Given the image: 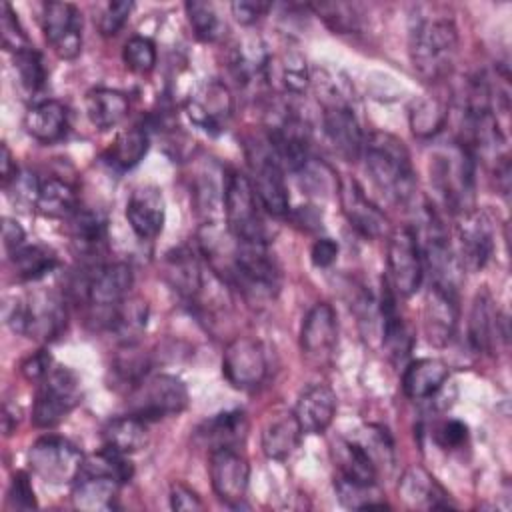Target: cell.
<instances>
[{
	"instance_id": "6da1fadb",
	"label": "cell",
	"mask_w": 512,
	"mask_h": 512,
	"mask_svg": "<svg viewBox=\"0 0 512 512\" xmlns=\"http://www.w3.org/2000/svg\"><path fill=\"white\" fill-rule=\"evenodd\" d=\"M366 170L380 192L392 202L406 204L416 190V176L406 144L390 132H372L364 140Z\"/></svg>"
},
{
	"instance_id": "7a4b0ae2",
	"label": "cell",
	"mask_w": 512,
	"mask_h": 512,
	"mask_svg": "<svg viewBox=\"0 0 512 512\" xmlns=\"http://www.w3.org/2000/svg\"><path fill=\"white\" fill-rule=\"evenodd\" d=\"M458 54V30L450 18H420L410 30V60L426 82L444 80Z\"/></svg>"
},
{
	"instance_id": "3957f363",
	"label": "cell",
	"mask_w": 512,
	"mask_h": 512,
	"mask_svg": "<svg viewBox=\"0 0 512 512\" xmlns=\"http://www.w3.org/2000/svg\"><path fill=\"white\" fill-rule=\"evenodd\" d=\"M430 182L456 216L474 208V154L460 140L438 146L430 158Z\"/></svg>"
},
{
	"instance_id": "277c9868",
	"label": "cell",
	"mask_w": 512,
	"mask_h": 512,
	"mask_svg": "<svg viewBox=\"0 0 512 512\" xmlns=\"http://www.w3.org/2000/svg\"><path fill=\"white\" fill-rule=\"evenodd\" d=\"M4 320L16 332L36 340L58 338L68 322L64 300L52 290H36L4 302Z\"/></svg>"
},
{
	"instance_id": "5b68a950",
	"label": "cell",
	"mask_w": 512,
	"mask_h": 512,
	"mask_svg": "<svg viewBox=\"0 0 512 512\" xmlns=\"http://www.w3.org/2000/svg\"><path fill=\"white\" fill-rule=\"evenodd\" d=\"M226 280L234 284L248 300L264 302L280 290V266L270 254L266 242H248L236 238Z\"/></svg>"
},
{
	"instance_id": "8992f818",
	"label": "cell",
	"mask_w": 512,
	"mask_h": 512,
	"mask_svg": "<svg viewBox=\"0 0 512 512\" xmlns=\"http://www.w3.org/2000/svg\"><path fill=\"white\" fill-rule=\"evenodd\" d=\"M132 282V268L124 262L88 264L74 282V294L108 324L112 312L128 298Z\"/></svg>"
},
{
	"instance_id": "52a82bcc",
	"label": "cell",
	"mask_w": 512,
	"mask_h": 512,
	"mask_svg": "<svg viewBox=\"0 0 512 512\" xmlns=\"http://www.w3.org/2000/svg\"><path fill=\"white\" fill-rule=\"evenodd\" d=\"M264 208L250 184V178L232 172L224 182V216L226 228L248 242H270V228Z\"/></svg>"
},
{
	"instance_id": "ba28073f",
	"label": "cell",
	"mask_w": 512,
	"mask_h": 512,
	"mask_svg": "<svg viewBox=\"0 0 512 512\" xmlns=\"http://www.w3.org/2000/svg\"><path fill=\"white\" fill-rule=\"evenodd\" d=\"M320 94L324 102L322 126L326 140L330 142L334 152L344 160H358L362 156L366 138L350 102L342 96V90L336 86V80L332 78L322 80Z\"/></svg>"
},
{
	"instance_id": "9c48e42d",
	"label": "cell",
	"mask_w": 512,
	"mask_h": 512,
	"mask_svg": "<svg viewBox=\"0 0 512 512\" xmlns=\"http://www.w3.org/2000/svg\"><path fill=\"white\" fill-rule=\"evenodd\" d=\"M128 400L130 414L152 422L180 414L188 406V388L172 374H156L136 384Z\"/></svg>"
},
{
	"instance_id": "30bf717a",
	"label": "cell",
	"mask_w": 512,
	"mask_h": 512,
	"mask_svg": "<svg viewBox=\"0 0 512 512\" xmlns=\"http://www.w3.org/2000/svg\"><path fill=\"white\" fill-rule=\"evenodd\" d=\"M28 464L48 484H70L82 474L84 456L70 440L48 434L30 446Z\"/></svg>"
},
{
	"instance_id": "8fae6325",
	"label": "cell",
	"mask_w": 512,
	"mask_h": 512,
	"mask_svg": "<svg viewBox=\"0 0 512 512\" xmlns=\"http://www.w3.org/2000/svg\"><path fill=\"white\" fill-rule=\"evenodd\" d=\"M386 266H388V286L394 294L412 296L424 276V260L418 242V232L410 226H400L392 230L386 246Z\"/></svg>"
},
{
	"instance_id": "7c38bea8",
	"label": "cell",
	"mask_w": 512,
	"mask_h": 512,
	"mask_svg": "<svg viewBox=\"0 0 512 512\" xmlns=\"http://www.w3.org/2000/svg\"><path fill=\"white\" fill-rule=\"evenodd\" d=\"M80 380L64 366H54L40 382L32 420L40 428H52L62 422L80 402Z\"/></svg>"
},
{
	"instance_id": "4fadbf2b",
	"label": "cell",
	"mask_w": 512,
	"mask_h": 512,
	"mask_svg": "<svg viewBox=\"0 0 512 512\" xmlns=\"http://www.w3.org/2000/svg\"><path fill=\"white\" fill-rule=\"evenodd\" d=\"M250 162V184L262 204V208L272 216H284L290 208V196L284 180V168L272 154L270 146H254L248 152Z\"/></svg>"
},
{
	"instance_id": "5bb4252c",
	"label": "cell",
	"mask_w": 512,
	"mask_h": 512,
	"mask_svg": "<svg viewBox=\"0 0 512 512\" xmlns=\"http://www.w3.org/2000/svg\"><path fill=\"white\" fill-rule=\"evenodd\" d=\"M456 240L460 268L468 272L482 270L494 252V228L488 214L476 208L458 214Z\"/></svg>"
},
{
	"instance_id": "9a60e30c",
	"label": "cell",
	"mask_w": 512,
	"mask_h": 512,
	"mask_svg": "<svg viewBox=\"0 0 512 512\" xmlns=\"http://www.w3.org/2000/svg\"><path fill=\"white\" fill-rule=\"evenodd\" d=\"M266 370V352L258 340L240 336L226 346L222 356V372L234 388H256L264 380Z\"/></svg>"
},
{
	"instance_id": "2e32d148",
	"label": "cell",
	"mask_w": 512,
	"mask_h": 512,
	"mask_svg": "<svg viewBox=\"0 0 512 512\" xmlns=\"http://www.w3.org/2000/svg\"><path fill=\"white\" fill-rule=\"evenodd\" d=\"M42 30L52 50L74 60L82 50V14L70 2H48L42 12Z\"/></svg>"
},
{
	"instance_id": "e0dca14e",
	"label": "cell",
	"mask_w": 512,
	"mask_h": 512,
	"mask_svg": "<svg viewBox=\"0 0 512 512\" xmlns=\"http://www.w3.org/2000/svg\"><path fill=\"white\" fill-rule=\"evenodd\" d=\"M208 472L216 496L232 508L242 506L250 478V466L246 458L236 448L212 450Z\"/></svg>"
},
{
	"instance_id": "ac0fdd59",
	"label": "cell",
	"mask_w": 512,
	"mask_h": 512,
	"mask_svg": "<svg viewBox=\"0 0 512 512\" xmlns=\"http://www.w3.org/2000/svg\"><path fill=\"white\" fill-rule=\"evenodd\" d=\"M234 102L228 86L220 80H208L186 102V114L198 128L220 134L232 118Z\"/></svg>"
},
{
	"instance_id": "d6986e66",
	"label": "cell",
	"mask_w": 512,
	"mask_h": 512,
	"mask_svg": "<svg viewBox=\"0 0 512 512\" xmlns=\"http://www.w3.org/2000/svg\"><path fill=\"white\" fill-rule=\"evenodd\" d=\"M422 324L426 340L432 346H446L456 330L458 324V296L456 288L430 284L426 298H424V310H422Z\"/></svg>"
},
{
	"instance_id": "ffe728a7",
	"label": "cell",
	"mask_w": 512,
	"mask_h": 512,
	"mask_svg": "<svg viewBox=\"0 0 512 512\" xmlns=\"http://www.w3.org/2000/svg\"><path fill=\"white\" fill-rule=\"evenodd\" d=\"M340 202L344 216L358 234L366 238H380L388 232V218L370 198H366L356 180L340 184Z\"/></svg>"
},
{
	"instance_id": "44dd1931",
	"label": "cell",
	"mask_w": 512,
	"mask_h": 512,
	"mask_svg": "<svg viewBox=\"0 0 512 512\" xmlns=\"http://www.w3.org/2000/svg\"><path fill=\"white\" fill-rule=\"evenodd\" d=\"M166 218V204L160 188L138 186L126 202V220L140 240H152L160 234Z\"/></svg>"
},
{
	"instance_id": "7402d4cb",
	"label": "cell",
	"mask_w": 512,
	"mask_h": 512,
	"mask_svg": "<svg viewBox=\"0 0 512 512\" xmlns=\"http://www.w3.org/2000/svg\"><path fill=\"white\" fill-rule=\"evenodd\" d=\"M504 318L494 306L492 294L482 288L472 302L468 318V342L476 352H492L500 338L506 340Z\"/></svg>"
},
{
	"instance_id": "603a6c76",
	"label": "cell",
	"mask_w": 512,
	"mask_h": 512,
	"mask_svg": "<svg viewBox=\"0 0 512 512\" xmlns=\"http://www.w3.org/2000/svg\"><path fill=\"white\" fill-rule=\"evenodd\" d=\"M338 338V322L336 312L330 304L318 302L314 304L300 330V348L308 358L322 360L332 354Z\"/></svg>"
},
{
	"instance_id": "cb8c5ba5",
	"label": "cell",
	"mask_w": 512,
	"mask_h": 512,
	"mask_svg": "<svg viewBox=\"0 0 512 512\" xmlns=\"http://www.w3.org/2000/svg\"><path fill=\"white\" fill-rule=\"evenodd\" d=\"M294 418L302 434H322L334 420L336 414V394L326 384L306 386L294 406Z\"/></svg>"
},
{
	"instance_id": "d4e9b609",
	"label": "cell",
	"mask_w": 512,
	"mask_h": 512,
	"mask_svg": "<svg viewBox=\"0 0 512 512\" xmlns=\"http://www.w3.org/2000/svg\"><path fill=\"white\" fill-rule=\"evenodd\" d=\"M120 480L108 472L84 468L72 488V504L86 512H104L116 508Z\"/></svg>"
},
{
	"instance_id": "484cf974",
	"label": "cell",
	"mask_w": 512,
	"mask_h": 512,
	"mask_svg": "<svg viewBox=\"0 0 512 512\" xmlns=\"http://www.w3.org/2000/svg\"><path fill=\"white\" fill-rule=\"evenodd\" d=\"M398 494L408 508H420V510L454 508L448 492L422 466H410L402 474L398 484Z\"/></svg>"
},
{
	"instance_id": "4316f807",
	"label": "cell",
	"mask_w": 512,
	"mask_h": 512,
	"mask_svg": "<svg viewBox=\"0 0 512 512\" xmlns=\"http://www.w3.org/2000/svg\"><path fill=\"white\" fill-rule=\"evenodd\" d=\"M68 232L76 254L90 264H98L96 256H100L106 244V220L98 212L78 208L68 218Z\"/></svg>"
},
{
	"instance_id": "83f0119b",
	"label": "cell",
	"mask_w": 512,
	"mask_h": 512,
	"mask_svg": "<svg viewBox=\"0 0 512 512\" xmlns=\"http://www.w3.org/2000/svg\"><path fill=\"white\" fill-rule=\"evenodd\" d=\"M198 440L212 450L220 448H238L248 434V418L242 410H228L212 416L210 420L202 422L196 430Z\"/></svg>"
},
{
	"instance_id": "f1b7e54d",
	"label": "cell",
	"mask_w": 512,
	"mask_h": 512,
	"mask_svg": "<svg viewBox=\"0 0 512 512\" xmlns=\"http://www.w3.org/2000/svg\"><path fill=\"white\" fill-rule=\"evenodd\" d=\"M450 370L438 358H420L408 364L402 376V390L410 400L434 396L448 380Z\"/></svg>"
},
{
	"instance_id": "f546056e",
	"label": "cell",
	"mask_w": 512,
	"mask_h": 512,
	"mask_svg": "<svg viewBox=\"0 0 512 512\" xmlns=\"http://www.w3.org/2000/svg\"><path fill=\"white\" fill-rule=\"evenodd\" d=\"M24 128L34 140L52 144L68 130V110L58 100H42L26 112Z\"/></svg>"
},
{
	"instance_id": "4dcf8cb0",
	"label": "cell",
	"mask_w": 512,
	"mask_h": 512,
	"mask_svg": "<svg viewBox=\"0 0 512 512\" xmlns=\"http://www.w3.org/2000/svg\"><path fill=\"white\" fill-rule=\"evenodd\" d=\"M130 102L124 92L112 88H92L86 92L84 110L96 130H110L118 126L128 114Z\"/></svg>"
},
{
	"instance_id": "1f68e13d",
	"label": "cell",
	"mask_w": 512,
	"mask_h": 512,
	"mask_svg": "<svg viewBox=\"0 0 512 512\" xmlns=\"http://www.w3.org/2000/svg\"><path fill=\"white\" fill-rule=\"evenodd\" d=\"M34 208L46 218L68 220L78 210L76 188L68 180L56 176L40 180Z\"/></svg>"
},
{
	"instance_id": "d6a6232c",
	"label": "cell",
	"mask_w": 512,
	"mask_h": 512,
	"mask_svg": "<svg viewBox=\"0 0 512 512\" xmlns=\"http://www.w3.org/2000/svg\"><path fill=\"white\" fill-rule=\"evenodd\" d=\"M164 274L170 286L184 298L194 300L202 288V268L188 248H176L166 254Z\"/></svg>"
},
{
	"instance_id": "836d02e7",
	"label": "cell",
	"mask_w": 512,
	"mask_h": 512,
	"mask_svg": "<svg viewBox=\"0 0 512 512\" xmlns=\"http://www.w3.org/2000/svg\"><path fill=\"white\" fill-rule=\"evenodd\" d=\"M102 440L104 448L128 456L144 448L148 440V428L146 422L134 414L118 416L106 422L102 428Z\"/></svg>"
},
{
	"instance_id": "e575fe53",
	"label": "cell",
	"mask_w": 512,
	"mask_h": 512,
	"mask_svg": "<svg viewBox=\"0 0 512 512\" xmlns=\"http://www.w3.org/2000/svg\"><path fill=\"white\" fill-rule=\"evenodd\" d=\"M302 430L294 414H280L270 418L262 430V452L270 460H286L300 444Z\"/></svg>"
},
{
	"instance_id": "d590c367",
	"label": "cell",
	"mask_w": 512,
	"mask_h": 512,
	"mask_svg": "<svg viewBox=\"0 0 512 512\" xmlns=\"http://www.w3.org/2000/svg\"><path fill=\"white\" fill-rule=\"evenodd\" d=\"M334 458L338 466V476L362 484H376V466L356 440H340L338 444H334Z\"/></svg>"
},
{
	"instance_id": "8d00e7d4",
	"label": "cell",
	"mask_w": 512,
	"mask_h": 512,
	"mask_svg": "<svg viewBox=\"0 0 512 512\" xmlns=\"http://www.w3.org/2000/svg\"><path fill=\"white\" fill-rule=\"evenodd\" d=\"M148 308L140 298H126L110 316L108 330L118 336L124 346H132L140 332L146 328Z\"/></svg>"
},
{
	"instance_id": "74e56055",
	"label": "cell",
	"mask_w": 512,
	"mask_h": 512,
	"mask_svg": "<svg viewBox=\"0 0 512 512\" xmlns=\"http://www.w3.org/2000/svg\"><path fill=\"white\" fill-rule=\"evenodd\" d=\"M148 148V132L142 126H132L116 136L108 150V162L118 170H130L146 156Z\"/></svg>"
},
{
	"instance_id": "f35d334b",
	"label": "cell",
	"mask_w": 512,
	"mask_h": 512,
	"mask_svg": "<svg viewBox=\"0 0 512 512\" xmlns=\"http://www.w3.org/2000/svg\"><path fill=\"white\" fill-rule=\"evenodd\" d=\"M16 276L26 282H34L50 274L58 266V258L54 250L42 244H24L14 254H10Z\"/></svg>"
},
{
	"instance_id": "ab89813d",
	"label": "cell",
	"mask_w": 512,
	"mask_h": 512,
	"mask_svg": "<svg viewBox=\"0 0 512 512\" xmlns=\"http://www.w3.org/2000/svg\"><path fill=\"white\" fill-rule=\"evenodd\" d=\"M334 488L338 494V500L352 510H384L390 508L380 496L382 492L378 490L376 484H362L354 482L342 476H336Z\"/></svg>"
},
{
	"instance_id": "60d3db41",
	"label": "cell",
	"mask_w": 512,
	"mask_h": 512,
	"mask_svg": "<svg viewBox=\"0 0 512 512\" xmlns=\"http://www.w3.org/2000/svg\"><path fill=\"white\" fill-rule=\"evenodd\" d=\"M446 118H448L446 104L436 96H426L412 106L410 128L416 136L428 138L444 128Z\"/></svg>"
},
{
	"instance_id": "b9f144b4",
	"label": "cell",
	"mask_w": 512,
	"mask_h": 512,
	"mask_svg": "<svg viewBox=\"0 0 512 512\" xmlns=\"http://www.w3.org/2000/svg\"><path fill=\"white\" fill-rule=\"evenodd\" d=\"M274 74H278V80L282 84V88L290 94H302L308 84H310V76H308V68H306V60L298 54V52H284L278 58V68L270 64L268 60V68H266V78H272Z\"/></svg>"
},
{
	"instance_id": "7bdbcfd3",
	"label": "cell",
	"mask_w": 512,
	"mask_h": 512,
	"mask_svg": "<svg viewBox=\"0 0 512 512\" xmlns=\"http://www.w3.org/2000/svg\"><path fill=\"white\" fill-rule=\"evenodd\" d=\"M308 8L322 18V22L338 34H352L360 30V10L356 4L348 2H316Z\"/></svg>"
},
{
	"instance_id": "ee69618b",
	"label": "cell",
	"mask_w": 512,
	"mask_h": 512,
	"mask_svg": "<svg viewBox=\"0 0 512 512\" xmlns=\"http://www.w3.org/2000/svg\"><path fill=\"white\" fill-rule=\"evenodd\" d=\"M188 22L196 34L198 40L212 42L220 38L222 34V20L216 12V8L210 2H200V0H190L184 4Z\"/></svg>"
},
{
	"instance_id": "f6af8a7d",
	"label": "cell",
	"mask_w": 512,
	"mask_h": 512,
	"mask_svg": "<svg viewBox=\"0 0 512 512\" xmlns=\"http://www.w3.org/2000/svg\"><path fill=\"white\" fill-rule=\"evenodd\" d=\"M14 68L18 74L20 88L26 94H38L46 84V68L42 62L40 52H36L32 46L14 54Z\"/></svg>"
},
{
	"instance_id": "bcb514c9",
	"label": "cell",
	"mask_w": 512,
	"mask_h": 512,
	"mask_svg": "<svg viewBox=\"0 0 512 512\" xmlns=\"http://www.w3.org/2000/svg\"><path fill=\"white\" fill-rule=\"evenodd\" d=\"M356 442L366 450L372 464L376 466V472L380 468H392L394 466V444L390 434L382 426H368L362 430L360 438Z\"/></svg>"
},
{
	"instance_id": "7dc6e473",
	"label": "cell",
	"mask_w": 512,
	"mask_h": 512,
	"mask_svg": "<svg viewBox=\"0 0 512 512\" xmlns=\"http://www.w3.org/2000/svg\"><path fill=\"white\" fill-rule=\"evenodd\" d=\"M122 60L130 70L148 74L156 66V46L146 36H132L122 48Z\"/></svg>"
},
{
	"instance_id": "c3c4849f",
	"label": "cell",
	"mask_w": 512,
	"mask_h": 512,
	"mask_svg": "<svg viewBox=\"0 0 512 512\" xmlns=\"http://www.w3.org/2000/svg\"><path fill=\"white\" fill-rule=\"evenodd\" d=\"M0 30H2V46L12 52V54H18L26 48H30V40L24 32V28L20 26V20H18V14L12 10V6L8 2L2 4L0 8Z\"/></svg>"
},
{
	"instance_id": "681fc988",
	"label": "cell",
	"mask_w": 512,
	"mask_h": 512,
	"mask_svg": "<svg viewBox=\"0 0 512 512\" xmlns=\"http://www.w3.org/2000/svg\"><path fill=\"white\" fill-rule=\"evenodd\" d=\"M134 8V2L130 0H114L108 2L106 8L102 10L100 18H98V30L102 36H114L122 30V26L126 24L130 12Z\"/></svg>"
},
{
	"instance_id": "f907efd6",
	"label": "cell",
	"mask_w": 512,
	"mask_h": 512,
	"mask_svg": "<svg viewBox=\"0 0 512 512\" xmlns=\"http://www.w3.org/2000/svg\"><path fill=\"white\" fill-rule=\"evenodd\" d=\"M36 496L34 488L30 484V478L24 472H16L10 480L8 492H6V508L10 510H32L36 508Z\"/></svg>"
},
{
	"instance_id": "816d5d0a",
	"label": "cell",
	"mask_w": 512,
	"mask_h": 512,
	"mask_svg": "<svg viewBox=\"0 0 512 512\" xmlns=\"http://www.w3.org/2000/svg\"><path fill=\"white\" fill-rule=\"evenodd\" d=\"M468 438V426L462 420L450 418L444 420L442 424H438V428L434 430V440L438 446L442 448H460Z\"/></svg>"
},
{
	"instance_id": "f5cc1de1",
	"label": "cell",
	"mask_w": 512,
	"mask_h": 512,
	"mask_svg": "<svg viewBox=\"0 0 512 512\" xmlns=\"http://www.w3.org/2000/svg\"><path fill=\"white\" fill-rule=\"evenodd\" d=\"M272 8L270 2H262V0H236L230 4L232 16L236 18V22L250 26L254 22H258L262 16H266V12Z\"/></svg>"
},
{
	"instance_id": "db71d44e",
	"label": "cell",
	"mask_w": 512,
	"mask_h": 512,
	"mask_svg": "<svg viewBox=\"0 0 512 512\" xmlns=\"http://www.w3.org/2000/svg\"><path fill=\"white\" fill-rule=\"evenodd\" d=\"M52 370V356L48 350H38L30 354L22 366L20 372L28 382H42V378Z\"/></svg>"
},
{
	"instance_id": "11a10c76",
	"label": "cell",
	"mask_w": 512,
	"mask_h": 512,
	"mask_svg": "<svg viewBox=\"0 0 512 512\" xmlns=\"http://www.w3.org/2000/svg\"><path fill=\"white\" fill-rule=\"evenodd\" d=\"M338 242H334L332 238H318L314 244H312V250H310V258H312V264L316 268H328L336 262L338 258Z\"/></svg>"
},
{
	"instance_id": "9f6ffc18",
	"label": "cell",
	"mask_w": 512,
	"mask_h": 512,
	"mask_svg": "<svg viewBox=\"0 0 512 512\" xmlns=\"http://www.w3.org/2000/svg\"><path fill=\"white\" fill-rule=\"evenodd\" d=\"M170 506L172 510H192V512L204 508L198 494L184 484H174L170 488Z\"/></svg>"
},
{
	"instance_id": "6f0895ef",
	"label": "cell",
	"mask_w": 512,
	"mask_h": 512,
	"mask_svg": "<svg viewBox=\"0 0 512 512\" xmlns=\"http://www.w3.org/2000/svg\"><path fill=\"white\" fill-rule=\"evenodd\" d=\"M24 238H26V234L16 220L2 218V244H4V250L8 256L24 246Z\"/></svg>"
},
{
	"instance_id": "680465c9",
	"label": "cell",
	"mask_w": 512,
	"mask_h": 512,
	"mask_svg": "<svg viewBox=\"0 0 512 512\" xmlns=\"http://www.w3.org/2000/svg\"><path fill=\"white\" fill-rule=\"evenodd\" d=\"M0 166H2V186L6 188L16 176H18V166H16V160L12 158L10 150L6 144H2V158H0Z\"/></svg>"
},
{
	"instance_id": "91938a15",
	"label": "cell",
	"mask_w": 512,
	"mask_h": 512,
	"mask_svg": "<svg viewBox=\"0 0 512 512\" xmlns=\"http://www.w3.org/2000/svg\"><path fill=\"white\" fill-rule=\"evenodd\" d=\"M18 420H20V416H18L16 406L12 408L10 404H6V406H4V416H2V428H4V434H6V436H10V434L16 430Z\"/></svg>"
}]
</instances>
